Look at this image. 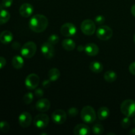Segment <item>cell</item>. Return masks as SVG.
Returning a JSON list of instances; mask_svg holds the SVG:
<instances>
[{"instance_id": "obj_34", "label": "cell", "mask_w": 135, "mask_h": 135, "mask_svg": "<svg viewBox=\"0 0 135 135\" xmlns=\"http://www.w3.org/2000/svg\"><path fill=\"white\" fill-rule=\"evenodd\" d=\"M129 71H130L132 75H135V61L133 62L132 63H131V65H129Z\"/></svg>"}, {"instance_id": "obj_2", "label": "cell", "mask_w": 135, "mask_h": 135, "mask_svg": "<svg viewBox=\"0 0 135 135\" xmlns=\"http://www.w3.org/2000/svg\"><path fill=\"white\" fill-rule=\"evenodd\" d=\"M121 112L124 115L128 117L135 116V101L133 100H126L122 102L120 106Z\"/></svg>"}, {"instance_id": "obj_36", "label": "cell", "mask_w": 135, "mask_h": 135, "mask_svg": "<svg viewBox=\"0 0 135 135\" xmlns=\"http://www.w3.org/2000/svg\"><path fill=\"white\" fill-rule=\"evenodd\" d=\"M50 80L49 81V80H44V83H42V85H43V86L44 87V88H47V87L50 86Z\"/></svg>"}, {"instance_id": "obj_35", "label": "cell", "mask_w": 135, "mask_h": 135, "mask_svg": "<svg viewBox=\"0 0 135 135\" xmlns=\"http://www.w3.org/2000/svg\"><path fill=\"white\" fill-rule=\"evenodd\" d=\"M6 65V59L3 57L0 56V69L3 68Z\"/></svg>"}, {"instance_id": "obj_32", "label": "cell", "mask_w": 135, "mask_h": 135, "mask_svg": "<svg viewBox=\"0 0 135 135\" xmlns=\"http://www.w3.org/2000/svg\"><path fill=\"white\" fill-rule=\"evenodd\" d=\"M95 22L98 25H102L105 22V17L102 15H98L95 18Z\"/></svg>"}, {"instance_id": "obj_11", "label": "cell", "mask_w": 135, "mask_h": 135, "mask_svg": "<svg viewBox=\"0 0 135 135\" xmlns=\"http://www.w3.org/2000/svg\"><path fill=\"white\" fill-rule=\"evenodd\" d=\"M41 52L44 57L47 59H51L54 57L55 55V49L52 44L47 42H45L41 46Z\"/></svg>"}, {"instance_id": "obj_18", "label": "cell", "mask_w": 135, "mask_h": 135, "mask_svg": "<svg viewBox=\"0 0 135 135\" xmlns=\"http://www.w3.org/2000/svg\"><path fill=\"white\" fill-rule=\"evenodd\" d=\"M89 68L91 71L95 73H100L104 69V66L100 62L94 61L90 63L89 66Z\"/></svg>"}, {"instance_id": "obj_15", "label": "cell", "mask_w": 135, "mask_h": 135, "mask_svg": "<svg viewBox=\"0 0 135 135\" xmlns=\"http://www.w3.org/2000/svg\"><path fill=\"white\" fill-rule=\"evenodd\" d=\"M75 135H87L90 133V127L86 124H78L73 129Z\"/></svg>"}, {"instance_id": "obj_27", "label": "cell", "mask_w": 135, "mask_h": 135, "mask_svg": "<svg viewBox=\"0 0 135 135\" xmlns=\"http://www.w3.org/2000/svg\"><path fill=\"white\" fill-rule=\"evenodd\" d=\"M10 126L9 124L6 121H1L0 122V131L4 133H6L9 131Z\"/></svg>"}, {"instance_id": "obj_42", "label": "cell", "mask_w": 135, "mask_h": 135, "mask_svg": "<svg viewBox=\"0 0 135 135\" xmlns=\"http://www.w3.org/2000/svg\"><path fill=\"white\" fill-rule=\"evenodd\" d=\"M133 39H134V43H135V34H134V38H133Z\"/></svg>"}, {"instance_id": "obj_30", "label": "cell", "mask_w": 135, "mask_h": 135, "mask_svg": "<svg viewBox=\"0 0 135 135\" xmlns=\"http://www.w3.org/2000/svg\"><path fill=\"white\" fill-rule=\"evenodd\" d=\"M13 0H2L0 3V9L10 7L13 4Z\"/></svg>"}, {"instance_id": "obj_3", "label": "cell", "mask_w": 135, "mask_h": 135, "mask_svg": "<svg viewBox=\"0 0 135 135\" xmlns=\"http://www.w3.org/2000/svg\"><path fill=\"white\" fill-rule=\"evenodd\" d=\"M80 117L84 122L86 123H92L96 119V113L92 107L86 105L82 109Z\"/></svg>"}, {"instance_id": "obj_5", "label": "cell", "mask_w": 135, "mask_h": 135, "mask_svg": "<svg viewBox=\"0 0 135 135\" xmlns=\"http://www.w3.org/2000/svg\"><path fill=\"white\" fill-rule=\"evenodd\" d=\"M96 36L101 40L106 41L112 38L113 36V31L109 26L102 25L96 30Z\"/></svg>"}, {"instance_id": "obj_37", "label": "cell", "mask_w": 135, "mask_h": 135, "mask_svg": "<svg viewBox=\"0 0 135 135\" xmlns=\"http://www.w3.org/2000/svg\"><path fill=\"white\" fill-rule=\"evenodd\" d=\"M131 11L132 15H133L134 17H135V4L132 6L131 9Z\"/></svg>"}, {"instance_id": "obj_9", "label": "cell", "mask_w": 135, "mask_h": 135, "mask_svg": "<svg viewBox=\"0 0 135 135\" xmlns=\"http://www.w3.org/2000/svg\"><path fill=\"white\" fill-rule=\"evenodd\" d=\"M67 113L63 109H56L53 112L51 119L57 125H61L67 120Z\"/></svg>"}, {"instance_id": "obj_25", "label": "cell", "mask_w": 135, "mask_h": 135, "mask_svg": "<svg viewBox=\"0 0 135 135\" xmlns=\"http://www.w3.org/2000/svg\"><path fill=\"white\" fill-rule=\"evenodd\" d=\"M104 131V127L101 124L96 123L92 127V133L95 134H102Z\"/></svg>"}, {"instance_id": "obj_22", "label": "cell", "mask_w": 135, "mask_h": 135, "mask_svg": "<svg viewBox=\"0 0 135 135\" xmlns=\"http://www.w3.org/2000/svg\"><path fill=\"white\" fill-rule=\"evenodd\" d=\"M117 77V73L113 71H106L104 75V80L108 82V83H113L116 80Z\"/></svg>"}, {"instance_id": "obj_20", "label": "cell", "mask_w": 135, "mask_h": 135, "mask_svg": "<svg viewBox=\"0 0 135 135\" xmlns=\"http://www.w3.org/2000/svg\"><path fill=\"white\" fill-rule=\"evenodd\" d=\"M109 113H110V112H109V109H108L107 107H102L98 111V117L100 120H105L109 117Z\"/></svg>"}, {"instance_id": "obj_31", "label": "cell", "mask_w": 135, "mask_h": 135, "mask_svg": "<svg viewBox=\"0 0 135 135\" xmlns=\"http://www.w3.org/2000/svg\"><path fill=\"white\" fill-rule=\"evenodd\" d=\"M67 113H68V115H69L70 117H75L79 113V110L76 108H71L68 109Z\"/></svg>"}, {"instance_id": "obj_23", "label": "cell", "mask_w": 135, "mask_h": 135, "mask_svg": "<svg viewBox=\"0 0 135 135\" xmlns=\"http://www.w3.org/2000/svg\"><path fill=\"white\" fill-rule=\"evenodd\" d=\"M60 76V72L56 68H52L49 71L48 78L50 81H56Z\"/></svg>"}, {"instance_id": "obj_17", "label": "cell", "mask_w": 135, "mask_h": 135, "mask_svg": "<svg viewBox=\"0 0 135 135\" xmlns=\"http://www.w3.org/2000/svg\"><path fill=\"white\" fill-rule=\"evenodd\" d=\"M13 39V34L9 30H4L0 34V42L3 44H8Z\"/></svg>"}, {"instance_id": "obj_21", "label": "cell", "mask_w": 135, "mask_h": 135, "mask_svg": "<svg viewBox=\"0 0 135 135\" xmlns=\"http://www.w3.org/2000/svg\"><path fill=\"white\" fill-rule=\"evenodd\" d=\"M12 65L15 69H20L24 65V60L20 55H15L12 59Z\"/></svg>"}, {"instance_id": "obj_19", "label": "cell", "mask_w": 135, "mask_h": 135, "mask_svg": "<svg viewBox=\"0 0 135 135\" xmlns=\"http://www.w3.org/2000/svg\"><path fill=\"white\" fill-rule=\"evenodd\" d=\"M75 42L71 39H65L62 42V47L65 50L68 51H73L75 48Z\"/></svg>"}, {"instance_id": "obj_26", "label": "cell", "mask_w": 135, "mask_h": 135, "mask_svg": "<svg viewBox=\"0 0 135 135\" xmlns=\"http://www.w3.org/2000/svg\"><path fill=\"white\" fill-rule=\"evenodd\" d=\"M34 99V95L31 92H28L25 94L23 97V102L25 104H30L32 102Z\"/></svg>"}, {"instance_id": "obj_16", "label": "cell", "mask_w": 135, "mask_h": 135, "mask_svg": "<svg viewBox=\"0 0 135 135\" xmlns=\"http://www.w3.org/2000/svg\"><path fill=\"white\" fill-rule=\"evenodd\" d=\"M84 51L89 56H95L99 53V47L95 44L90 43L85 46Z\"/></svg>"}, {"instance_id": "obj_4", "label": "cell", "mask_w": 135, "mask_h": 135, "mask_svg": "<svg viewBox=\"0 0 135 135\" xmlns=\"http://www.w3.org/2000/svg\"><path fill=\"white\" fill-rule=\"evenodd\" d=\"M36 45L34 42H26L21 47V54L22 56H23L24 57L29 59V58L32 57L35 55L36 52Z\"/></svg>"}, {"instance_id": "obj_7", "label": "cell", "mask_w": 135, "mask_h": 135, "mask_svg": "<svg viewBox=\"0 0 135 135\" xmlns=\"http://www.w3.org/2000/svg\"><path fill=\"white\" fill-rule=\"evenodd\" d=\"M50 118L48 115L44 113L38 114L34 117V125L38 129H44L48 125Z\"/></svg>"}, {"instance_id": "obj_29", "label": "cell", "mask_w": 135, "mask_h": 135, "mask_svg": "<svg viewBox=\"0 0 135 135\" xmlns=\"http://www.w3.org/2000/svg\"><path fill=\"white\" fill-rule=\"evenodd\" d=\"M59 36H58L57 34H51V35L49 37L48 41H47V42H48L49 43L51 44L54 45V44H56L57 43H58V42H59Z\"/></svg>"}, {"instance_id": "obj_40", "label": "cell", "mask_w": 135, "mask_h": 135, "mask_svg": "<svg viewBox=\"0 0 135 135\" xmlns=\"http://www.w3.org/2000/svg\"><path fill=\"white\" fill-rule=\"evenodd\" d=\"M109 134H113V135H115V133H108V135H109Z\"/></svg>"}, {"instance_id": "obj_1", "label": "cell", "mask_w": 135, "mask_h": 135, "mask_svg": "<svg viewBox=\"0 0 135 135\" xmlns=\"http://www.w3.org/2000/svg\"><path fill=\"white\" fill-rule=\"evenodd\" d=\"M48 26V20L43 15H35L29 21L30 28L33 32L40 33L44 31Z\"/></svg>"}, {"instance_id": "obj_14", "label": "cell", "mask_w": 135, "mask_h": 135, "mask_svg": "<svg viewBox=\"0 0 135 135\" xmlns=\"http://www.w3.org/2000/svg\"><path fill=\"white\" fill-rule=\"evenodd\" d=\"M50 102L47 99L41 98L36 104V108L40 112H46L50 108Z\"/></svg>"}, {"instance_id": "obj_39", "label": "cell", "mask_w": 135, "mask_h": 135, "mask_svg": "<svg viewBox=\"0 0 135 135\" xmlns=\"http://www.w3.org/2000/svg\"><path fill=\"white\" fill-rule=\"evenodd\" d=\"M129 134L131 135H135V128H133V129L130 131L129 132Z\"/></svg>"}, {"instance_id": "obj_33", "label": "cell", "mask_w": 135, "mask_h": 135, "mask_svg": "<svg viewBox=\"0 0 135 135\" xmlns=\"http://www.w3.org/2000/svg\"><path fill=\"white\" fill-rule=\"evenodd\" d=\"M34 93L37 98H42L44 95V91L42 88H36Z\"/></svg>"}, {"instance_id": "obj_38", "label": "cell", "mask_w": 135, "mask_h": 135, "mask_svg": "<svg viewBox=\"0 0 135 135\" xmlns=\"http://www.w3.org/2000/svg\"><path fill=\"white\" fill-rule=\"evenodd\" d=\"M84 50V47H83L82 45H80V46H79V47H78V51H83Z\"/></svg>"}, {"instance_id": "obj_41", "label": "cell", "mask_w": 135, "mask_h": 135, "mask_svg": "<svg viewBox=\"0 0 135 135\" xmlns=\"http://www.w3.org/2000/svg\"><path fill=\"white\" fill-rule=\"evenodd\" d=\"M133 123H134L135 125V118L134 119H133Z\"/></svg>"}, {"instance_id": "obj_24", "label": "cell", "mask_w": 135, "mask_h": 135, "mask_svg": "<svg viewBox=\"0 0 135 135\" xmlns=\"http://www.w3.org/2000/svg\"><path fill=\"white\" fill-rule=\"evenodd\" d=\"M10 13L5 9L0 10V25H3L7 22L10 19Z\"/></svg>"}, {"instance_id": "obj_28", "label": "cell", "mask_w": 135, "mask_h": 135, "mask_svg": "<svg viewBox=\"0 0 135 135\" xmlns=\"http://www.w3.org/2000/svg\"><path fill=\"white\" fill-rule=\"evenodd\" d=\"M131 123V121L130 120L129 117H128L123 118L121 121V125L123 129H127V128H129L130 127Z\"/></svg>"}, {"instance_id": "obj_10", "label": "cell", "mask_w": 135, "mask_h": 135, "mask_svg": "<svg viewBox=\"0 0 135 135\" xmlns=\"http://www.w3.org/2000/svg\"><path fill=\"white\" fill-rule=\"evenodd\" d=\"M76 32V27L73 23L67 22L63 25L61 27V33L66 37H71Z\"/></svg>"}, {"instance_id": "obj_12", "label": "cell", "mask_w": 135, "mask_h": 135, "mask_svg": "<svg viewBox=\"0 0 135 135\" xmlns=\"http://www.w3.org/2000/svg\"><path fill=\"white\" fill-rule=\"evenodd\" d=\"M32 120V115L30 113L26 112H22V113L20 114L19 117H18L19 125L23 128L28 127L31 124Z\"/></svg>"}, {"instance_id": "obj_6", "label": "cell", "mask_w": 135, "mask_h": 135, "mask_svg": "<svg viewBox=\"0 0 135 135\" xmlns=\"http://www.w3.org/2000/svg\"><path fill=\"white\" fill-rule=\"evenodd\" d=\"M80 29L85 35L91 36L94 34L96 31V25L92 20L86 19L81 23Z\"/></svg>"}, {"instance_id": "obj_8", "label": "cell", "mask_w": 135, "mask_h": 135, "mask_svg": "<svg viewBox=\"0 0 135 135\" xmlns=\"http://www.w3.org/2000/svg\"><path fill=\"white\" fill-rule=\"evenodd\" d=\"M40 83V78L36 74H30L25 79V86L29 90H34L38 87Z\"/></svg>"}, {"instance_id": "obj_13", "label": "cell", "mask_w": 135, "mask_h": 135, "mask_svg": "<svg viewBox=\"0 0 135 135\" xmlns=\"http://www.w3.org/2000/svg\"><path fill=\"white\" fill-rule=\"evenodd\" d=\"M33 11H34V8H33L32 5L28 3H23L19 9V13L22 17H25V18H28V17H30L32 14Z\"/></svg>"}]
</instances>
